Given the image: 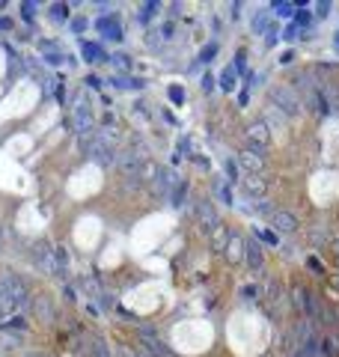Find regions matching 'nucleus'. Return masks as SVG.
I'll return each instance as SVG.
<instances>
[{"mask_svg": "<svg viewBox=\"0 0 339 357\" xmlns=\"http://www.w3.org/2000/svg\"><path fill=\"white\" fill-rule=\"evenodd\" d=\"M81 146H84V152L92 158V161H99V164H116V152H113V146L104 140L102 134H89L81 140Z\"/></svg>", "mask_w": 339, "mask_h": 357, "instance_id": "nucleus-3", "label": "nucleus"}, {"mask_svg": "<svg viewBox=\"0 0 339 357\" xmlns=\"http://www.w3.org/2000/svg\"><path fill=\"white\" fill-rule=\"evenodd\" d=\"M170 99H173L176 104H182L185 102V89H182V86H173V89H170Z\"/></svg>", "mask_w": 339, "mask_h": 357, "instance_id": "nucleus-29", "label": "nucleus"}, {"mask_svg": "<svg viewBox=\"0 0 339 357\" xmlns=\"http://www.w3.org/2000/svg\"><path fill=\"white\" fill-rule=\"evenodd\" d=\"M265 125H268V131H271V128H286V116L274 107L271 113H268V119H265Z\"/></svg>", "mask_w": 339, "mask_h": 357, "instance_id": "nucleus-21", "label": "nucleus"}, {"mask_svg": "<svg viewBox=\"0 0 339 357\" xmlns=\"http://www.w3.org/2000/svg\"><path fill=\"white\" fill-rule=\"evenodd\" d=\"M322 354H324V357H339V340L327 337V340L322 342Z\"/></svg>", "mask_w": 339, "mask_h": 357, "instance_id": "nucleus-22", "label": "nucleus"}, {"mask_svg": "<svg viewBox=\"0 0 339 357\" xmlns=\"http://www.w3.org/2000/svg\"><path fill=\"white\" fill-rule=\"evenodd\" d=\"M33 265L42 274H48V277H60L63 274V265L57 262V247L45 244V241H39L33 247Z\"/></svg>", "mask_w": 339, "mask_h": 357, "instance_id": "nucleus-2", "label": "nucleus"}, {"mask_svg": "<svg viewBox=\"0 0 339 357\" xmlns=\"http://www.w3.org/2000/svg\"><path fill=\"white\" fill-rule=\"evenodd\" d=\"M81 51H84V57L89 60V63H102V60H104L102 48H99V45H92V42H84V45H81Z\"/></svg>", "mask_w": 339, "mask_h": 357, "instance_id": "nucleus-18", "label": "nucleus"}, {"mask_svg": "<svg viewBox=\"0 0 339 357\" xmlns=\"http://www.w3.org/2000/svg\"><path fill=\"white\" fill-rule=\"evenodd\" d=\"M217 81H221V89H226V92H232V89H235V68H223V72H221V78H217Z\"/></svg>", "mask_w": 339, "mask_h": 357, "instance_id": "nucleus-19", "label": "nucleus"}, {"mask_svg": "<svg viewBox=\"0 0 339 357\" xmlns=\"http://www.w3.org/2000/svg\"><path fill=\"white\" fill-rule=\"evenodd\" d=\"M271 226L277 229V232H295V229H298V218H295L292 211L274 208V215H271Z\"/></svg>", "mask_w": 339, "mask_h": 357, "instance_id": "nucleus-8", "label": "nucleus"}, {"mask_svg": "<svg viewBox=\"0 0 339 357\" xmlns=\"http://www.w3.org/2000/svg\"><path fill=\"white\" fill-rule=\"evenodd\" d=\"M244 250H247V265L253 268V271H259L262 268V262H265V256H262V247H259V241H247L244 244Z\"/></svg>", "mask_w": 339, "mask_h": 357, "instance_id": "nucleus-10", "label": "nucleus"}, {"mask_svg": "<svg viewBox=\"0 0 339 357\" xmlns=\"http://www.w3.org/2000/svg\"><path fill=\"white\" fill-rule=\"evenodd\" d=\"M214 54H217V42H208V45L203 48V54H200V60H203V63H211Z\"/></svg>", "mask_w": 339, "mask_h": 357, "instance_id": "nucleus-26", "label": "nucleus"}, {"mask_svg": "<svg viewBox=\"0 0 339 357\" xmlns=\"http://www.w3.org/2000/svg\"><path fill=\"white\" fill-rule=\"evenodd\" d=\"M86 351H89V357H110V348H107V342L102 340V337H86Z\"/></svg>", "mask_w": 339, "mask_h": 357, "instance_id": "nucleus-14", "label": "nucleus"}, {"mask_svg": "<svg viewBox=\"0 0 339 357\" xmlns=\"http://www.w3.org/2000/svg\"><path fill=\"white\" fill-rule=\"evenodd\" d=\"M99 30H102L107 39H122V30H119V24H116V18L110 15V18H99V24H95Z\"/></svg>", "mask_w": 339, "mask_h": 357, "instance_id": "nucleus-13", "label": "nucleus"}, {"mask_svg": "<svg viewBox=\"0 0 339 357\" xmlns=\"http://www.w3.org/2000/svg\"><path fill=\"white\" fill-rule=\"evenodd\" d=\"M241 295H244V298H256V286H244Z\"/></svg>", "mask_w": 339, "mask_h": 357, "instance_id": "nucleus-39", "label": "nucleus"}, {"mask_svg": "<svg viewBox=\"0 0 339 357\" xmlns=\"http://www.w3.org/2000/svg\"><path fill=\"white\" fill-rule=\"evenodd\" d=\"M200 86H203V92H211V89H214V78H211V75H203Z\"/></svg>", "mask_w": 339, "mask_h": 357, "instance_id": "nucleus-34", "label": "nucleus"}, {"mask_svg": "<svg viewBox=\"0 0 339 357\" xmlns=\"http://www.w3.org/2000/svg\"><path fill=\"white\" fill-rule=\"evenodd\" d=\"M244 191H247L250 197H265L268 185H265V179H259V176H247V179H244Z\"/></svg>", "mask_w": 339, "mask_h": 357, "instance_id": "nucleus-15", "label": "nucleus"}, {"mask_svg": "<svg viewBox=\"0 0 339 357\" xmlns=\"http://www.w3.org/2000/svg\"><path fill=\"white\" fill-rule=\"evenodd\" d=\"M259 235L265 238L268 244H277V241H280V238H277V232H259Z\"/></svg>", "mask_w": 339, "mask_h": 357, "instance_id": "nucleus-38", "label": "nucleus"}, {"mask_svg": "<svg viewBox=\"0 0 339 357\" xmlns=\"http://www.w3.org/2000/svg\"><path fill=\"white\" fill-rule=\"evenodd\" d=\"M316 15L327 18V15H330V3H316Z\"/></svg>", "mask_w": 339, "mask_h": 357, "instance_id": "nucleus-36", "label": "nucleus"}, {"mask_svg": "<svg viewBox=\"0 0 339 357\" xmlns=\"http://www.w3.org/2000/svg\"><path fill=\"white\" fill-rule=\"evenodd\" d=\"M306 268H309V271H316V274H322V271H324V268H322V262H319L316 256H309V259H306Z\"/></svg>", "mask_w": 339, "mask_h": 357, "instance_id": "nucleus-33", "label": "nucleus"}, {"mask_svg": "<svg viewBox=\"0 0 339 357\" xmlns=\"http://www.w3.org/2000/svg\"><path fill=\"white\" fill-rule=\"evenodd\" d=\"M244 60H247V57H244V51H238V57H235V72H244Z\"/></svg>", "mask_w": 339, "mask_h": 357, "instance_id": "nucleus-37", "label": "nucleus"}, {"mask_svg": "<svg viewBox=\"0 0 339 357\" xmlns=\"http://www.w3.org/2000/svg\"><path fill=\"white\" fill-rule=\"evenodd\" d=\"M333 48H336V54H339V33L333 36Z\"/></svg>", "mask_w": 339, "mask_h": 357, "instance_id": "nucleus-42", "label": "nucleus"}, {"mask_svg": "<svg viewBox=\"0 0 339 357\" xmlns=\"http://www.w3.org/2000/svg\"><path fill=\"white\" fill-rule=\"evenodd\" d=\"M295 298H298V304H301V310H304V313H309V316H319V313H322V310H319V304L312 301V295H309L306 289H298V292H295Z\"/></svg>", "mask_w": 339, "mask_h": 357, "instance_id": "nucleus-12", "label": "nucleus"}, {"mask_svg": "<svg viewBox=\"0 0 339 357\" xmlns=\"http://www.w3.org/2000/svg\"><path fill=\"white\" fill-rule=\"evenodd\" d=\"M27 357H45V354H27Z\"/></svg>", "mask_w": 339, "mask_h": 357, "instance_id": "nucleus-45", "label": "nucleus"}, {"mask_svg": "<svg viewBox=\"0 0 339 357\" xmlns=\"http://www.w3.org/2000/svg\"><path fill=\"white\" fill-rule=\"evenodd\" d=\"M51 18H54V21H60V24H66V21H68V6H66V3H54V6H51Z\"/></svg>", "mask_w": 339, "mask_h": 357, "instance_id": "nucleus-23", "label": "nucleus"}, {"mask_svg": "<svg viewBox=\"0 0 339 357\" xmlns=\"http://www.w3.org/2000/svg\"><path fill=\"white\" fill-rule=\"evenodd\" d=\"M116 164H119V170L125 173V176H134V179H137V173L143 170V155L122 152V155H116Z\"/></svg>", "mask_w": 339, "mask_h": 357, "instance_id": "nucleus-7", "label": "nucleus"}, {"mask_svg": "<svg viewBox=\"0 0 339 357\" xmlns=\"http://www.w3.org/2000/svg\"><path fill=\"white\" fill-rule=\"evenodd\" d=\"M286 39H298V27H295V24L286 27Z\"/></svg>", "mask_w": 339, "mask_h": 357, "instance_id": "nucleus-40", "label": "nucleus"}, {"mask_svg": "<svg viewBox=\"0 0 339 357\" xmlns=\"http://www.w3.org/2000/svg\"><path fill=\"white\" fill-rule=\"evenodd\" d=\"M0 27H6V21H3V18H0Z\"/></svg>", "mask_w": 339, "mask_h": 357, "instance_id": "nucleus-44", "label": "nucleus"}, {"mask_svg": "<svg viewBox=\"0 0 339 357\" xmlns=\"http://www.w3.org/2000/svg\"><path fill=\"white\" fill-rule=\"evenodd\" d=\"M247 140H250V146H253L256 152H259V149H268V143H271L268 125H265V122H253V125L247 128Z\"/></svg>", "mask_w": 339, "mask_h": 357, "instance_id": "nucleus-5", "label": "nucleus"}, {"mask_svg": "<svg viewBox=\"0 0 339 357\" xmlns=\"http://www.w3.org/2000/svg\"><path fill=\"white\" fill-rule=\"evenodd\" d=\"M223 170L229 173V182H235V179H238V170H235V164H232V161H223Z\"/></svg>", "mask_w": 339, "mask_h": 357, "instance_id": "nucleus-35", "label": "nucleus"}, {"mask_svg": "<svg viewBox=\"0 0 339 357\" xmlns=\"http://www.w3.org/2000/svg\"><path fill=\"white\" fill-rule=\"evenodd\" d=\"M170 200H173L176 208H182V205L187 203V182H176L173 191H170Z\"/></svg>", "mask_w": 339, "mask_h": 357, "instance_id": "nucleus-16", "label": "nucleus"}, {"mask_svg": "<svg viewBox=\"0 0 339 357\" xmlns=\"http://www.w3.org/2000/svg\"><path fill=\"white\" fill-rule=\"evenodd\" d=\"M45 60H48L51 66H57V63H63V60H66V54H63V51H51V54H45Z\"/></svg>", "mask_w": 339, "mask_h": 357, "instance_id": "nucleus-30", "label": "nucleus"}, {"mask_svg": "<svg viewBox=\"0 0 339 357\" xmlns=\"http://www.w3.org/2000/svg\"><path fill=\"white\" fill-rule=\"evenodd\" d=\"M306 104H309V107H312V110H316L319 116H327V113H330V104H327V99H324L322 89L309 92V96H306Z\"/></svg>", "mask_w": 339, "mask_h": 357, "instance_id": "nucleus-11", "label": "nucleus"}, {"mask_svg": "<svg viewBox=\"0 0 339 357\" xmlns=\"http://www.w3.org/2000/svg\"><path fill=\"white\" fill-rule=\"evenodd\" d=\"M271 9H277V15H288V9H295V3H271Z\"/></svg>", "mask_w": 339, "mask_h": 357, "instance_id": "nucleus-32", "label": "nucleus"}, {"mask_svg": "<svg viewBox=\"0 0 339 357\" xmlns=\"http://www.w3.org/2000/svg\"><path fill=\"white\" fill-rule=\"evenodd\" d=\"M309 21H312L309 12H298V15H295V27H309Z\"/></svg>", "mask_w": 339, "mask_h": 357, "instance_id": "nucleus-27", "label": "nucleus"}, {"mask_svg": "<svg viewBox=\"0 0 339 357\" xmlns=\"http://www.w3.org/2000/svg\"><path fill=\"white\" fill-rule=\"evenodd\" d=\"M238 167L244 173H250V176H259V173L265 170V158L256 152V149H244V152H238Z\"/></svg>", "mask_w": 339, "mask_h": 357, "instance_id": "nucleus-4", "label": "nucleus"}, {"mask_svg": "<svg viewBox=\"0 0 339 357\" xmlns=\"http://www.w3.org/2000/svg\"><path fill=\"white\" fill-rule=\"evenodd\" d=\"M197 218L200 223L205 226V232H214V229H221V218H217V211H214V205L203 200V203L197 205Z\"/></svg>", "mask_w": 339, "mask_h": 357, "instance_id": "nucleus-6", "label": "nucleus"}, {"mask_svg": "<svg viewBox=\"0 0 339 357\" xmlns=\"http://www.w3.org/2000/svg\"><path fill=\"white\" fill-rule=\"evenodd\" d=\"M0 250H3V229H0Z\"/></svg>", "mask_w": 339, "mask_h": 357, "instance_id": "nucleus-43", "label": "nucleus"}, {"mask_svg": "<svg viewBox=\"0 0 339 357\" xmlns=\"http://www.w3.org/2000/svg\"><path fill=\"white\" fill-rule=\"evenodd\" d=\"M241 250H244V241H241V238H229L226 259H229V262H238V259H241Z\"/></svg>", "mask_w": 339, "mask_h": 357, "instance_id": "nucleus-20", "label": "nucleus"}, {"mask_svg": "<svg viewBox=\"0 0 339 357\" xmlns=\"http://www.w3.org/2000/svg\"><path fill=\"white\" fill-rule=\"evenodd\" d=\"M268 18H271V12H259V15L253 18V30H256V33H265V27H268Z\"/></svg>", "mask_w": 339, "mask_h": 357, "instance_id": "nucleus-25", "label": "nucleus"}, {"mask_svg": "<svg viewBox=\"0 0 339 357\" xmlns=\"http://www.w3.org/2000/svg\"><path fill=\"white\" fill-rule=\"evenodd\" d=\"M271 99H274V107L283 116H298L301 113V96L295 92V86H286V84L271 86Z\"/></svg>", "mask_w": 339, "mask_h": 357, "instance_id": "nucleus-1", "label": "nucleus"}, {"mask_svg": "<svg viewBox=\"0 0 339 357\" xmlns=\"http://www.w3.org/2000/svg\"><path fill=\"white\" fill-rule=\"evenodd\" d=\"M309 241H312V244H327V241H330V235H327V226H316V229L309 232Z\"/></svg>", "mask_w": 339, "mask_h": 357, "instance_id": "nucleus-24", "label": "nucleus"}, {"mask_svg": "<svg viewBox=\"0 0 339 357\" xmlns=\"http://www.w3.org/2000/svg\"><path fill=\"white\" fill-rule=\"evenodd\" d=\"M75 131L81 137H89L92 134V113H89V107L86 104H78V110H75Z\"/></svg>", "mask_w": 339, "mask_h": 357, "instance_id": "nucleus-9", "label": "nucleus"}, {"mask_svg": "<svg viewBox=\"0 0 339 357\" xmlns=\"http://www.w3.org/2000/svg\"><path fill=\"white\" fill-rule=\"evenodd\" d=\"M217 194H221V200L226 205H232V191H229V185H221V187H217Z\"/></svg>", "mask_w": 339, "mask_h": 357, "instance_id": "nucleus-31", "label": "nucleus"}, {"mask_svg": "<svg viewBox=\"0 0 339 357\" xmlns=\"http://www.w3.org/2000/svg\"><path fill=\"white\" fill-rule=\"evenodd\" d=\"M292 60H295V54H292V51H286V54H283V60H280V63H283V66H288Z\"/></svg>", "mask_w": 339, "mask_h": 357, "instance_id": "nucleus-41", "label": "nucleus"}, {"mask_svg": "<svg viewBox=\"0 0 339 357\" xmlns=\"http://www.w3.org/2000/svg\"><path fill=\"white\" fill-rule=\"evenodd\" d=\"M3 327H18V330H27V322H24L21 316H12V319H9V322L3 324Z\"/></svg>", "mask_w": 339, "mask_h": 357, "instance_id": "nucleus-28", "label": "nucleus"}, {"mask_svg": "<svg viewBox=\"0 0 339 357\" xmlns=\"http://www.w3.org/2000/svg\"><path fill=\"white\" fill-rule=\"evenodd\" d=\"M33 313H36V319H45V322H51V304H48V298H42V295H39V298H36L33 301Z\"/></svg>", "mask_w": 339, "mask_h": 357, "instance_id": "nucleus-17", "label": "nucleus"}]
</instances>
